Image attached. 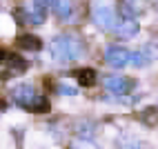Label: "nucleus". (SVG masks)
I'll list each match as a JSON object with an SVG mask.
<instances>
[{"instance_id": "39448f33", "label": "nucleus", "mask_w": 158, "mask_h": 149, "mask_svg": "<svg viewBox=\"0 0 158 149\" xmlns=\"http://www.w3.org/2000/svg\"><path fill=\"white\" fill-rule=\"evenodd\" d=\"M156 58H158V42L149 40V42H145L138 51H134L129 62H134L136 67H143V65H149V62L156 60Z\"/></svg>"}, {"instance_id": "dca6fc26", "label": "nucleus", "mask_w": 158, "mask_h": 149, "mask_svg": "<svg viewBox=\"0 0 158 149\" xmlns=\"http://www.w3.org/2000/svg\"><path fill=\"white\" fill-rule=\"evenodd\" d=\"M120 149H143V145L134 138H127V140H120Z\"/></svg>"}, {"instance_id": "423d86ee", "label": "nucleus", "mask_w": 158, "mask_h": 149, "mask_svg": "<svg viewBox=\"0 0 158 149\" xmlns=\"http://www.w3.org/2000/svg\"><path fill=\"white\" fill-rule=\"evenodd\" d=\"M11 98H14L16 105H20V107L27 109L29 105L38 98V91H36L34 85H27V82H25V85H18V87L11 89Z\"/></svg>"}, {"instance_id": "20e7f679", "label": "nucleus", "mask_w": 158, "mask_h": 149, "mask_svg": "<svg viewBox=\"0 0 158 149\" xmlns=\"http://www.w3.org/2000/svg\"><path fill=\"white\" fill-rule=\"evenodd\" d=\"M105 60H107L111 67L123 69L131 60V51L125 49V47H120V45H109L107 49H105Z\"/></svg>"}, {"instance_id": "6ab92c4d", "label": "nucleus", "mask_w": 158, "mask_h": 149, "mask_svg": "<svg viewBox=\"0 0 158 149\" xmlns=\"http://www.w3.org/2000/svg\"><path fill=\"white\" fill-rule=\"evenodd\" d=\"M7 109V102H5V98H0V111H5Z\"/></svg>"}, {"instance_id": "f3484780", "label": "nucleus", "mask_w": 158, "mask_h": 149, "mask_svg": "<svg viewBox=\"0 0 158 149\" xmlns=\"http://www.w3.org/2000/svg\"><path fill=\"white\" fill-rule=\"evenodd\" d=\"M58 91L60 93H67V96H76L78 93V89L71 87V85H58Z\"/></svg>"}, {"instance_id": "2eb2a0df", "label": "nucleus", "mask_w": 158, "mask_h": 149, "mask_svg": "<svg viewBox=\"0 0 158 149\" xmlns=\"http://www.w3.org/2000/svg\"><path fill=\"white\" fill-rule=\"evenodd\" d=\"M140 118L147 122V125H156V120H158V111L152 107V109H147V111H143L140 114Z\"/></svg>"}, {"instance_id": "1a4fd4ad", "label": "nucleus", "mask_w": 158, "mask_h": 149, "mask_svg": "<svg viewBox=\"0 0 158 149\" xmlns=\"http://www.w3.org/2000/svg\"><path fill=\"white\" fill-rule=\"evenodd\" d=\"M16 47L20 51H40L43 49V40L36 34H20V36H16Z\"/></svg>"}, {"instance_id": "ddd939ff", "label": "nucleus", "mask_w": 158, "mask_h": 149, "mask_svg": "<svg viewBox=\"0 0 158 149\" xmlns=\"http://www.w3.org/2000/svg\"><path fill=\"white\" fill-rule=\"evenodd\" d=\"M27 109H29L31 114H47V111L51 109V105H49V100L45 98V96H38V98L31 102Z\"/></svg>"}, {"instance_id": "aec40b11", "label": "nucleus", "mask_w": 158, "mask_h": 149, "mask_svg": "<svg viewBox=\"0 0 158 149\" xmlns=\"http://www.w3.org/2000/svg\"><path fill=\"white\" fill-rule=\"evenodd\" d=\"M43 2H45V5H47V2H51V0H43Z\"/></svg>"}, {"instance_id": "6e6552de", "label": "nucleus", "mask_w": 158, "mask_h": 149, "mask_svg": "<svg viewBox=\"0 0 158 149\" xmlns=\"http://www.w3.org/2000/svg\"><path fill=\"white\" fill-rule=\"evenodd\" d=\"M23 14L29 16L27 20L29 23H34V25H43L45 23V2L43 0H31V2L27 5V9H23Z\"/></svg>"}, {"instance_id": "4468645a", "label": "nucleus", "mask_w": 158, "mask_h": 149, "mask_svg": "<svg viewBox=\"0 0 158 149\" xmlns=\"http://www.w3.org/2000/svg\"><path fill=\"white\" fill-rule=\"evenodd\" d=\"M71 149H100V147L94 143L91 138H76V140L71 143Z\"/></svg>"}, {"instance_id": "0eeeda50", "label": "nucleus", "mask_w": 158, "mask_h": 149, "mask_svg": "<svg viewBox=\"0 0 158 149\" xmlns=\"http://www.w3.org/2000/svg\"><path fill=\"white\" fill-rule=\"evenodd\" d=\"M114 31H116V36H118V38L129 40V38H134L136 34H138V23L134 20V16H123Z\"/></svg>"}, {"instance_id": "9b49d317", "label": "nucleus", "mask_w": 158, "mask_h": 149, "mask_svg": "<svg viewBox=\"0 0 158 149\" xmlns=\"http://www.w3.org/2000/svg\"><path fill=\"white\" fill-rule=\"evenodd\" d=\"M76 80H78L80 87H94L96 80H98V73H96V69H91V67H82V69L76 71Z\"/></svg>"}, {"instance_id": "9d476101", "label": "nucleus", "mask_w": 158, "mask_h": 149, "mask_svg": "<svg viewBox=\"0 0 158 149\" xmlns=\"http://www.w3.org/2000/svg\"><path fill=\"white\" fill-rule=\"evenodd\" d=\"M7 69H9V76H11V73H23V71H27V67H29V62L20 56V54H9V58H7Z\"/></svg>"}, {"instance_id": "f03ea898", "label": "nucleus", "mask_w": 158, "mask_h": 149, "mask_svg": "<svg viewBox=\"0 0 158 149\" xmlns=\"http://www.w3.org/2000/svg\"><path fill=\"white\" fill-rule=\"evenodd\" d=\"M91 18L100 29H116L118 25V14L109 0H96L91 7Z\"/></svg>"}, {"instance_id": "7ed1b4c3", "label": "nucleus", "mask_w": 158, "mask_h": 149, "mask_svg": "<svg viewBox=\"0 0 158 149\" xmlns=\"http://www.w3.org/2000/svg\"><path fill=\"white\" fill-rule=\"evenodd\" d=\"M134 87H136V80L127 78V76H107L105 78V89H107L109 93H116V96L129 93Z\"/></svg>"}, {"instance_id": "a211bd4d", "label": "nucleus", "mask_w": 158, "mask_h": 149, "mask_svg": "<svg viewBox=\"0 0 158 149\" xmlns=\"http://www.w3.org/2000/svg\"><path fill=\"white\" fill-rule=\"evenodd\" d=\"M9 54H11V51H9V49H5V47H0V65H2V62H7Z\"/></svg>"}, {"instance_id": "f8f14e48", "label": "nucleus", "mask_w": 158, "mask_h": 149, "mask_svg": "<svg viewBox=\"0 0 158 149\" xmlns=\"http://www.w3.org/2000/svg\"><path fill=\"white\" fill-rule=\"evenodd\" d=\"M51 5H54V11L60 20H69L73 11V0H51Z\"/></svg>"}, {"instance_id": "f257e3e1", "label": "nucleus", "mask_w": 158, "mask_h": 149, "mask_svg": "<svg viewBox=\"0 0 158 149\" xmlns=\"http://www.w3.org/2000/svg\"><path fill=\"white\" fill-rule=\"evenodd\" d=\"M51 56L58 62H73L85 54V42L73 34H62L51 40Z\"/></svg>"}]
</instances>
